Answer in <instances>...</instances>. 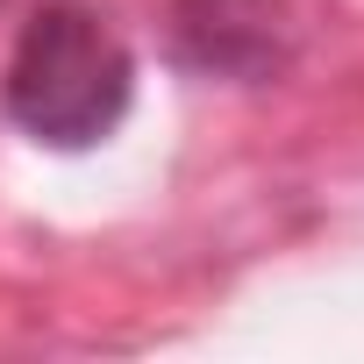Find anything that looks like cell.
I'll use <instances>...</instances> for the list:
<instances>
[{
  "instance_id": "6da1fadb",
  "label": "cell",
  "mask_w": 364,
  "mask_h": 364,
  "mask_svg": "<svg viewBox=\"0 0 364 364\" xmlns=\"http://www.w3.org/2000/svg\"><path fill=\"white\" fill-rule=\"evenodd\" d=\"M136 100V58L129 43L79 0L36 8L0 72V107L43 150H93L122 129Z\"/></svg>"
},
{
  "instance_id": "7a4b0ae2",
  "label": "cell",
  "mask_w": 364,
  "mask_h": 364,
  "mask_svg": "<svg viewBox=\"0 0 364 364\" xmlns=\"http://www.w3.org/2000/svg\"><path fill=\"white\" fill-rule=\"evenodd\" d=\"M293 50L279 0H178V58L215 79H272Z\"/></svg>"
}]
</instances>
